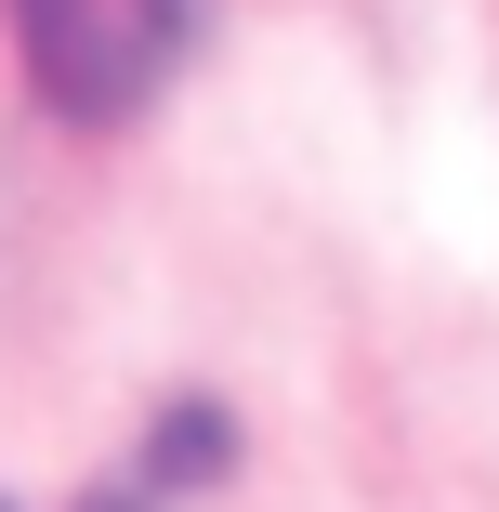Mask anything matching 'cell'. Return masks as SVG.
<instances>
[{
  "label": "cell",
  "mask_w": 499,
  "mask_h": 512,
  "mask_svg": "<svg viewBox=\"0 0 499 512\" xmlns=\"http://www.w3.org/2000/svg\"><path fill=\"white\" fill-rule=\"evenodd\" d=\"M0 14H14V53L40 79V106H66L92 132L145 119L184 66V40H197V0H0Z\"/></svg>",
  "instance_id": "cell-1"
},
{
  "label": "cell",
  "mask_w": 499,
  "mask_h": 512,
  "mask_svg": "<svg viewBox=\"0 0 499 512\" xmlns=\"http://www.w3.org/2000/svg\"><path fill=\"white\" fill-rule=\"evenodd\" d=\"M145 460H158L171 486H211V473H224V421H211V407H171V421L145 434Z\"/></svg>",
  "instance_id": "cell-2"
},
{
  "label": "cell",
  "mask_w": 499,
  "mask_h": 512,
  "mask_svg": "<svg viewBox=\"0 0 499 512\" xmlns=\"http://www.w3.org/2000/svg\"><path fill=\"white\" fill-rule=\"evenodd\" d=\"M0 512H14V499H0ZM92 512H119V499H92Z\"/></svg>",
  "instance_id": "cell-3"
}]
</instances>
